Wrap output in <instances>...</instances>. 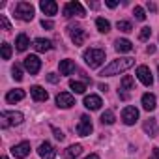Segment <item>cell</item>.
<instances>
[{
    "label": "cell",
    "mask_w": 159,
    "mask_h": 159,
    "mask_svg": "<svg viewBox=\"0 0 159 159\" xmlns=\"http://www.w3.org/2000/svg\"><path fill=\"white\" fill-rule=\"evenodd\" d=\"M150 159H159V148L153 146L152 148V153H150Z\"/></svg>",
    "instance_id": "74e56055"
},
{
    "label": "cell",
    "mask_w": 159,
    "mask_h": 159,
    "mask_svg": "<svg viewBox=\"0 0 159 159\" xmlns=\"http://www.w3.org/2000/svg\"><path fill=\"white\" fill-rule=\"evenodd\" d=\"M142 129H144V133L148 135V137H157V133H159V125H157V120L155 118H148L144 124H142Z\"/></svg>",
    "instance_id": "5bb4252c"
},
{
    "label": "cell",
    "mask_w": 159,
    "mask_h": 159,
    "mask_svg": "<svg viewBox=\"0 0 159 159\" xmlns=\"http://www.w3.org/2000/svg\"><path fill=\"white\" fill-rule=\"evenodd\" d=\"M30 96H32V99L34 101H47L49 99V94H47V90H43L41 86H32L30 88Z\"/></svg>",
    "instance_id": "ac0fdd59"
},
{
    "label": "cell",
    "mask_w": 159,
    "mask_h": 159,
    "mask_svg": "<svg viewBox=\"0 0 159 159\" xmlns=\"http://www.w3.org/2000/svg\"><path fill=\"white\" fill-rule=\"evenodd\" d=\"M83 153V146L81 144H71L67 150H66V157L67 159H75V157H79Z\"/></svg>",
    "instance_id": "d4e9b609"
},
{
    "label": "cell",
    "mask_w": 159,
    "mask_h": 159,
    "mask_svg": "<svg viewBox=\"0 0 159 159\" xmlns=\"http://www.w3.org/2000/svg\"><path fill=\"white\" fill-rule=\"evenodd\" d=\"M150 36H152V28H150V26H144V28H140V34H139L140 41H146Z\"/></svg>",
    "instance_id": "d6a6232c"
},
{
    "label": "cell",
    "mask_w": 159,
    "mask_h": 159,
    "mask_svg": "<svg viewBox=\"0 0 159 159\" xmlns=\"http://www.w3.org/2000/svg\"><path fill=\"white\" fill-rule=\"evenodd\" d=\"M28 153H30V142H28V140H23V142L15 144V146L11 148V155L17 157V159H25Z\"/></svg>",
    "instance_id": "7c38bea8"
},
{
    "label": "cell",
    "mask_w": 159,
    "mask_h": 159,
    "mask_svg": "<svg viewBox=\"0 0 159 159\" xmlns=\"http://www.w3.org/2000/svg\"><path fill=\"white\" fill-rule=\"evenodd\" d=\"M137 120H139V109L137 107H124V111H122V122L125 125H135Z\"/></svg>",
    "instance_id": "52a82bcc"
},
{
    "label": "cell",
    "mask_w": 159,
    "mask_h": 159,
    "mask_svg": "<svg viewBox=\"0 0 159 159\" xmlns=\"http://www.w3.org/2000/svg\"><path fill=\"white\" fill-rule=\"evenodd\" d=\"M38 153L41 159H54L56 157V150L51 142H41L39 148H38Z\"/></svg>",
    "instance_id": "4fadbf2b"
},
{
    "label": "cell",
    "mask_w": 159,
    "mask_h": 159,
    "mask_svg": "<svg viewBox=\"0 0 159 159\" xmlns=\"http://www.w3.org/2000/svg\"><path fill=\"white\" fill-rule=\"evenodd\" d=\"M34 49H36L38 52H47V51L52 49V43H51L49 39H45V38H36V39H34Z\"/></svg>",
    "instance_id": "d6986e66"
},
{
    "label": "cell",
    "mask_w": 159,
    "mask_h": 159,
    "mask_svg": "<svg viewBox=\"0 0 159 159\" xmlns=\"http://www.w3.org/2000/svg\"><path fill=\"white\" fill-rule=\"evenodd\" d=\"M28 45H30L28 36H26V34H19V36H17V39H15V49H17L19 52H23V51H26V49H28Z\"/></svg>",
    "instance_id": "7402d4cb"
},
{
    "label": "cell",
    "mask_w": 159,
    "mask_h": 159,
    "mask_svg": "<svg viewBox=\"0 0 159 159\" xmlns=\"http://www.w3.org/2000/svg\"><path fill=\"white\" fill-rule=\"evenodd\" d=\"M62 13H64L66 19L75 17V15H77V17H84V15H86V11H84V8H83L81 2H67V4L64 6Z\"/></svg>",
    "instance_id": "5b68a950"
},
{
    "label": "cell",
    "mask_w": 159,
    "mask_h": 159,
    "mask_svg": "<svg viewBox=\"0 0 159 159\" xmlns=\"http://www.w3.org/2000/svg\"><path fill=\"white\" fill-rule=\"evenodd\" d=\"M133 66H135V60H133V58H129V56L118 58V60H112L109 66H105V69L101 71V75H103V77H114V75H120V73L127 71V69L133 67Z\"/></svg>",
    "instance_id": "6da1fadb"
},
{
    "label": "cell",
    "mask_w": 159,
    "mask_h": 159,
    "mask_svg": "<svg viewBox=\"0 0 159 159\" xmlns=\"http://www.w3.org/2000/svg\"><path fill=\"white\" fill-rule=\"evenodd\" d=\"M69 88H71L75 94H84L86 83H81V81H69Z\"/></svg>",
    "instance_id": "4316f807"
},
{
    "label": "cell",
    "mask_w": 159,
    "mask_h": 159,
    "mask_svg": "<svg viewBox=\"0 0 159 159\" xmlns=\"http://www.w3.org/2000/svg\"><path fill=\"white\" fill-rule=\"evenodd\" d=\"M47 81H49V83H52V84H56V83L60 81V77H58L56 73H49V75H47Z\"/></svg>",
    "instance_id": "e575fe53"
},
{
    "label": "cell",
    "mask_w": 159,
    "mask_h": 159,
    "mask_svg": "<svg viewBox=\"0 0 159 159\" xmlns=\"http://www.w3.org/2000/svg\"><path fill=\"white\" fill-rule=\"evenodd\" d=\"M75 105V98L69 92H60L56 96V107L58 109H71Z\"/></svg>",
    "instance_id": "8fae6325"
},
{
    "label": "cell",
    "mask_w": 159,
    "mask_h": 159,
    "mask_svg": "<svg viewBox=\"0 0 159 159\" xmlns=\"http://www.w3.org/2000/svg\"><path fill=\"white\" fill-rule=\"evenodd\" d=\"M75 71L73 60H60V75H71Z\"/></svg>",
    "instance_id": "603a6c76"
},
{
    "label": "cell",
    "mask_w": 159,
    "mask_h": 159,
    "mask_svg": "<svg viewBox=\"0 0 159 159\" xmlns=\"http://www.w3.org/2000/svg\"><path fill=\"white\" fill-rule=\"evenodd\" d=\"M11 77L15 79V81H23V67L19 64H13L11 67Z\"/></svg>",
    "instance_id": "4dcf8cb0"
},
{
    "label": "cell",
    "mask_w": 159,
    "mask_h": 159,
    "mask_svg": "<svg viewBox=\"0 0 159 159\" xmlns=\"http://www.w3.org/2000/svg\"><path fill=\"white\" fill-rule=\"evenodd\" d=\"M116 28H118L120 32H125V34H129V32L133 30V25H131L129 21H118V23H116Z\"/></svg>",
    "instance_id": "f1b7e54d"
},
{
    "label": "cell",
    "mask_w": 159,
    "mask_h": 159,
    "mask_svg": "<svg viewBox=\"0 0 159 159\" xmlns=\"http://www.w3.org/2000/svg\"><path fill=\"white\" fill-rule=\"evenodd\" d=\"M41 26H43L45 30H51L54 25H52V21H49V19H43V21H41Z\"/></svg>",
    "instance_id": "d590c367"
},
{
    "label": "cell",
    "mask_w": 159,
    "mask_h": 159,
    "mask_svg": "<svg viewBox=\"0 0 159 159\" xmlns=\"http://www.w3.org/2000/svg\"><path fill=\"white\" fill-rule=\"evenodd\" d=\"M0 23H2V28H4V30H11V25H10V21L6 19V15H0Z\"/></svg>",
    "instance_id": "836d02e7"
},
{
    "label": "cell",
    "mask_w": 159,
    "mask_h": 159,
    "mask_svg": "<svg viewBox=\"0 0 159 159\" xmlns=\"http://www.w3.org/2000/svg\"><path fill=\"white\" fill-rule=\"evenodd\" d=\"M133 15H135L137 21H144V19H146V13H144V10H142L140 6H135V8H133Z\"/></svg>",
    "instance_id": "1f68e13d"
},
{
    "label": "cell",
    "mask_w": 159,
    "mask_h": 159,
    "mask_svg": "<svg viewBox=\"0 0 159 159\" xmlns=\"http://www.w3.org/2000/svg\"><path fill=\"white\" fill-rule=\"evenodd\" d=\"M92 129H94V125H92L90 116L83 114V116H81V122L77 124V133L81 135V137H88V135L92 133Z\"/></svg>",
    "instance_id": "ba28073f"
},
{
    "label": "cell",
    "mask_w": 159,
    "mask_h": 159,
    "mask_svg": "<svg viewBox=\"0 0 159 159\" xmlns=\"http://www.w3.org/2000/svg\"><path fill=\"white\" fill-rule=\"evenodd\" d=\"M114 120H116V116H114V112H112L111 109L101 114V124H103V125H111V124H114Z\"/></svg>",
    "instance_id": "83f0119b"
},
{
    "label": "cell",
    "mask_w": 159,
    "mask_h": 159,
    "mask_svg": "<svg viewBox=\"0 0 159 159\" xmlns=\"http://www.w3.org/2000/svg\"><path fill=\"white\" fill-rule=\"evenodd\" d=\"M83 58H84V62H86L88 67L98 69V67L105 62V51H103V49L90 47V49H86V51L83 52Z\"/></svg>",
    "instance_id": "7a4b0ae2"
},
{
    "label": "cell",
    "mask_w": 159,
    "mask_h": 159,
    "mask_svg": "<svg viewBox=\"0 0 159 159\" xmlns=\"http://www.w3.org/2000/svg\"><path fill=\"white\" fill-rule=\"evenodd\" d=\"M157 71H159V67H157Z\"/></svg>",
    "instance_id": "ee69618b"
},
{
    "label": "cell",
    "mask_w": 159,
    "mask_h": 159,
    "mask_svg": "<svg viewBox=\"0 0 159 159\" xmlns=\"http://www.w3.org/2000/svg\"><path fill=\"white\" fill-rule=\"evenodd\" d=\"M96 26H98V30H99L101 34H107V32L111 30V23H109L107 19H103V17H98V19H96Z\"/></svg>",
    "instance_id": "484cf974"
},
{
    "label": "cell",
    "mask_w": 159,
    "mask_h": 159,
    "mask_svg": "<svg viewBox=\"0 0 159 159\" xmlns=\"http://www.w3.org/2000/svg\"><path fill=\"white\" fill-rule=\"evenodd\" d=\"M84 159H101V157H99L98 153H90V155H88V157H84Z\"/></svg>",
    "instance_id": "b9f144b4"
},
{
    "label": "cell",
    "mask_w": 159,
    "mask_h": 159,
    "mask_svg": "<svg viewBox=\"0 0 159 159\" xmlns=\"http://www.w3.org/2000/svg\"><path fill=\"white\" fill-rule=\"evenodd\" d=\"M0 52H2V58H4V60H10V58H11V45L4 41L2 45H0Z\"/></svg>",
    "instance_id": "f546056e"
},
{
    "label": "cell",
    "mask_w": 159,
    "mask_h": 159,
    "mask_svg": "<svg viewBox=\"0 0 159 159\" xmlns=\"http://www.w3.org/2000/svg\"><path fill=\"white\" fill-rule=\"evenodd\" d=\"M25 90H21V88H15V90H10L8 94H6V101L8 103H17V101H21V99H25Z\"/></svg>",
    "instance_id": "44dd1931"
},
{
    "label": "cell",
    "mask_w": 159,
    "mask_h": 159,
    "mask_svg": "<svg viewBox=\"0 0 159 159\" xmlns=\"http://www.w3.org/2000/svg\"><path fill=\"white\" fill-rule=\"evenodd\" d=\"M146 52H148V54H153V52H155V47H153V45H150V47L146 49Z\"/></svg>",
    "instance_id": "60d3db41"
},
{
    "label": "cell",
    "mask_w": 159,
    "mask_h": 159,
    "mask_svg": "<svg viewBox=\"0 0 159 159\" xmlns=\"http://www.w3.org/2000/svg\"><path fill=\"white\" fill-rule=\"evenodd\" d=\"M140 103H142V109L144 111H153L155 107H157V99H155V96L153 94H150V92H146L144 96H142V99H140Z\"/></svg>",
    "instance_id": "e0dca14e"
},
{
    "label": "cell",
    "mask_w": 159,
    "mask_h": 159,
    "mask_svg": "<svg viewBox=\"0 0 159 159\" xmlns=\"http://www.w3.org/2000/svg\"><path fill=\"white\" fill-rule=\"evenodd\" d=\"M114 49H116L118 52H131V51H133V43H131L129 39L122 38V39H116V41H114Z\"/></svg>",
    "instance_id": "ffe728a7"
},
{
    "label": "cell",
    "mask_w": 159,
    "mask_h": 159,
    "mask_svg": "<svg viewBox=\"0 0 159 159\" xmlns=\"http://www.w3.org/2000/svg\"><path fill=\"white\" fill-rule=\"evenodd\" d=\"M52 133H54V137H56L58 140H64V137H66V135H64L60 129H56V127H52Z\"/></svg>",
    "instance_id": "8d00e7d4"
},
{
    "label": "cell",
    "mask_w": 159,
    "mask_h": 159,
    "mask_svg": "<svg viewBox=\"0 0 159 159\" xmlns=\"http://www.w3.org/2000/svg\"><path fill=\"white\" fill-rule=\"evenodd\" d=\"M137 79L144 86H152L153 84V75H152V71H150L148 66H139L137 67Z\"/></svg>",
    "instance_id": "8992f818"
},
{
    "label": "cell",
    "mask_w": 159,
    "mask_h": 159,
    "mask_svg": "<svg viewBox=\"0 0 159 159\" xmlns=\"http://www.w3.org/2000/svg\"><path fill=\"white\" fill-rule=\"evenodd\" d=\"M120 90H135V81H133V77L131 75H124L122 77V81H120Z\"/></svg>",
    "instance_id": "cb8c5ba5"
},
{
    "label": "cell",
    "mask_w": 159,
    "mask_h": 159,
    "mask_svg": "<svg viewBox=\"0 0 159 159\" xmlns=\"http://www.w3.org/2000/svg\"><path fill=\"white\" fill-rule=\"evenodd\" d=\"M25 69H26L30 75H36V73H39V69H41V60H39L36 54H30V56H26V58H25Z\"/></svg>",
    "instance_id": "9c48e42d"
},
{
    "label": "cell",
    "mask_w": 159,
    "mask_h": 159,
    "mask_svg": "<svg viewBox=\"0 0 159 159\" xmlns=\"http://www.w3.org/2000/svg\"><path fill=\"white\" fill-rule=\"evenodd\" d=\"M148 10H150V11H155V10H157V6H155L153 2H148Z\"/></svg>",
    "instance_id": "ab89813d"
},
{
    "label": "cell",
    "mask_w": 159,
    "mask_h": 159,
    "mask_svg": "<svg viewBox=\"0 0 159 159\" xmlns=\"http://www.w3.org/2000/svg\"><path fill=\"white\" fill-rule=\"evenodd\" d=\"M39 8H41V11H43L45 15H49V17L56 15V11H58V4L54 2V0H41V2H39Z\"/></svg>",
    "instance_id": "9a60e30c"
},
{
    "label": "cell",
    "mask_w": 159,
    "mask_h": 159,
    "mask_svg": "<svg viewBox=\"0 0 159 159\" xmlns=\"http://www.w3.org/2000/svg\"><path fill=\"white\" fill-rule=\"evenodd\" d=\"M69 38L75 43V47H79V45H83L86 41V32L81 26H69Z\"/></svg>",
    "instance_id": "30bf717a"
},
{
    "label": "cell",
    "mask_w": 159,
    "mask_h": 159,
    "mask_svg": "<svg viewBox=\"0 0 159 159\" xmlns=\"http://www.w3.org/2000/svg\"><path fill=\"white\" fill-rule=\"evenodd\" d=\"M0 120H2V127H10V125H21L25 122V116L19 111H2Z\"/></svg>",
    "instance_id": "277c9868"
},
{
    "label": "cell",
    "mask_w": 159,
    "mask_h": 159,
    "mask_svg": "<svg viewBox=\"0 0 159 159\" xmlns=\"http://www.w3.org/2000/svg\"><path fill=\"white\" fill-rule=\"evenodd\" d=\"M105 4H107L109 8H116V6H118V2H116V0H107Z\"/></svg>",
    "instance_id": "f35d334b"
},
{
    "label": "cell",
    "mask_w": 159,
    "mask_h": 159,
    "mask_svg": "<svg viewBox=\"0 0 159 159\" xmlns=\"http://www.w3.org/2000/svg\"><path fill=\"white\" fill-rule=\"evenodd\" d=\"M13 13H15V17H17V19H21V21L28 23V21H32V19H34L36 10H34V6H32L30 2H17V4H15V8H13Z\"/></svg>",
    "instance_id": "3957f363"
},
{
    "label": "cell",
    "mask_w": 159,
    "mask_h": 159,
    "mask_svg": "<svg viewBox=\"0 0 159 159\" xmlns=\"http://www.w3.org/2000/svg\"><path fill=\"white\" fill-rule=\"evenodd\" d=\"M101 105H103V101H101V98L96 96V94H90V96L84 98V107L90 109V111H98V109H101Z\"/></svg>",
    "instance_id": "2e32d148"
},
{
    "label": "cell",
    "mask_w": 159,
    "mask_h": 159,
    "mask_svg": "<svg viewBox=\"0 0 159 159\" xmlns=\"http://www.w3.org/2000/svg\"><path fill=\"white\" fill-rule=\"evenodd\" d=\"M0 159H10V157H6V155H2V157H0Z\"/></svg>",
    "instance_id": "7bdbcfd3"
}]
</instances>
